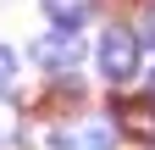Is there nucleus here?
Segmentation results:
<instances>
[{"label":"nucleus","mask_w":155,"mask_h":150,"mask_svg":"<svg viewBox=\"0 0 155 150\" xmlns=\"http://www.w3.org/2000/svg\"><path fill=\"white\" fill-rule=\"evenodd\" d=\"M17 78V50L11 45H0V95H6V84Z\"/></svg>","instance_id":"nucleus-8"},{"label":"nucleus","mask_w":155,"mask_h":150,"mask_svg":"<svg viewBox=\"0 0 155 150\" xmlns=\"http://www.w3.org/2000/svg\"><path fill=\"white\" fill-rule=\"evenodd\" d=\"M133 33H139V45H150V50H155V0L139 11V28H133Z\"/></svg>","instance_id":"nucleus-7"},{"label":"nucleus","mask_w":155,"mask_h":150,"mask_svg":"<svg viewBox=\"0 0 155 150\" xmlns=\"http://www.w3.org/2000/svg\"><path fill=\"white\" fill-rule=\"evenodd\" d=\"M33 56H39V61H45L50 72H55V67H78V56H83V39H78V33H61V28H55L50 39H39V45H33Z\"/></svg>","instance_id":"nucleus-4"},{"label":"nucleus","mask_w":155,"mask_h":150,"mask_svg":"<svg viewBox=\"0 0 155 150\" xmlns=\"http://www.w3.org/2000/svg\"><path fill=\"white\" fill-rule=\"evenodd\" d=\"M116 122H122V128H127L133 139L155 145V95H139V100H122V106H116Z\"/></svg>","instance_id":"nucleus-3"},{"label":"nucleus","mask_w":155,"mask_h":150,"mask_svg":"<svg viewBox=\"0 0 155 150\" xmlns=\"http://www.w3.org/2000/svg\"><path fill=\"white\" fill-rule=\"evenodd\" d=\"M45 17H50L61 33H72V28L89 17V0H45Z\"/></svg>","instance_id":"nucleus-5"},{"label":"nucleus","mask_w":155,"mask_h":150,"mask_svg":"<svg viewBox=\"0 0 155 150\" xmlns=\"http://www.w3.org/2000/svg\"><path fill=\"white\" fill-rule=\"evenodd\" d=\"M100 72H105V84H127L133 72H139V33L122 28V22H105L100 33Z\"/></svg>","instance_id":"nucleus-1"},{"label":"nucleus","mask_w":155,"mask_h":150,"mask_svg":"<svg viewBox=\"0 0 155 150\" xmlns=\"http://www.w3.org/2000/svg\"><path fill=\"white\" fill-rule=\"evenodd\" d=\"M50 150H116V134L105 122H72L50 134Z\"/></svg>","instance_id":"nucleus-2"},{"label":"nucleus","mask_w":155,"mask_h":150,"mask_svg":"<svg viewBox=\"0 0 155 150\" xmlns=\"http://www.w3.org/2000/svg\"><path fill=\"white\" fill-rule=\"evenodd\" d=\"M150 95H155V72H150Z\"/></svg>","instance_id":"nucleus-9"},{"label":"nucleus","mask_w":155,"mask_h":150,"mask_svg":"<svg viewBox=\"0 0 155 150\" xmlns=\"http://www.w3.org/2000/svg\"><path fill=\"white\" fill-rule=\"evenodd\" d=\"M0 145H17V100L0 95Z\"/></svg>","instance_id":"nucleus-6"}]
</instances>
